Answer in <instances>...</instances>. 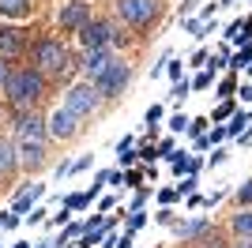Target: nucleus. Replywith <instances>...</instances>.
I'll list each match as a JSON object with an SVG mask.
<instances>
[{"instance_id":"obj_38","label":"nucleus","mask_w":252,"mask_h":248,"mask_svg":"<svg viewBox=\"0 0 252 248\" xmlns=\"http://www.w3.org/2000/svg\"><path fill=\"white\" fill-rule=\"evenodd\" d=\"M143 203H147V188H139L136 199H132V211H143Z\"/></svg>"},{"instance_id":"obj_16","label":"nucleus","mask_w":252,"mask_h":248,"mask_svg":"<svg viewBox=\"0 0 252 248\" xmlns=\"http://www.w3.org/2000/svg\"><path fill=\"white\" fill-rule=\"evenodd\" d=\"M230 226H233L237 237H252V207H249V211H237V215L230 218Z\"/></svg>"},{"instance_id":"obj_35","label":"nucleus","mask_w":252,"mask_h":248,"mask_svg":"<svg viewBox=\"0 0 252 248\" xmlns=\"http://www.w3.org/2000/svg\"><path fill=\"white\" fill-rule=\"evenodd\" d=\"M189 91H192V83H185V79H181L177 87H173V94H169V98H177V102H181V98H185Z\"/></svg>"},{"instance_id":"obj_34","label":"nucleus","mask_w":252,"mask_h":248,"mask_svg":"<svg viewBox=\"0 0 252 248\" xmlns=\"http://www.w3.org/2000/svg\"><path fill=\"white\" fill-rule=\"evenodd\" d=\"M173 151H177L173 139H162V143H158V155H162V158H173Z\"/></svg>"},{"instance_id":"obj_24","label":"nucleus","mask_w":252,"mask_h":248,"mask_svg":"<svg viewBox=\"0 0 252 248\" xmlns=\"http://www.w3.org/2000/svg\"><path fill=\"white\" fill-rule=\"evenodd\" d=\"M147 226V215H143V211H132V215H128V233H136V229H143Z\"/></svg>"},{"instance_id":"obj_25","label":"nucleus","mask_w":252,"mask_h":248,"mask_svg":"<svg viewBox=\"0 0 252 248\" xmlns=\"http://www.w3.org/2000/svg\"><path fill=\"white\" fill-rule=\"evenodd\" d=\"M237 203H241V207H252V177L237 188Z\"/></svg>"},{"instance_id":"obj_6","label":"nucleus","mask_w":252,"mask_h":248,"mask_svg":"<svg viewBox=\"0 0 252 248\" xmlns=\"http://www.w3.org/2000/svg\"><path fill=\"white\" fill-rule=\"evenodd\" d=\"M79 41L87 49H105L109 41H117V31L109 19H91L87 27H79Z\"/></svg>"},{"instance_id":"obj_54","label":"nucleus","mask_w":252,"mask_h":248,"mask_svg":"<svg viewBox=\"0 0 252 248\" xmlns=\"http://www.w3.org/2000/svg\"><path fill=\"white\" fill-rule=\"evenodd\" d=\"M0 222H4V218H0Z\"/></svg>"},{"instance_id":"obj_47","label":"nucleus","mask_w":252,"mask_h":248,"mask_svg":"<svg viewBox=\"0 0 252 248\" xmlns=\"http://www.w3.org/2000/svg\"><path fill=\"white\" fill-rule=\"evenodd\" d=\"M8 75H11V68H8V61H0V87L8 83Z\"/></svg>"},{"instance_id":"obj_48","label":"nucleus","mask_w":252,"mask_h":248,"mask_svg":"<svg viewBox=\"0 0 252 248\" xmlns=\"http://www.w3.org/2000/svg\"><path fill=\"white\" fill-rule=\"evenodd\" d=\"M113 207H117V199H113V196H105V199H102V215H109Z\"/></svg>"},{"instance_id":"obj_17","label":"nucleus","mask_w":252,"mask_h":248,"mask_svg":"<svg viewBox=\"0 0 252 248\" xmlns=\"http://www.w3.org/2000/svg\"><path fill=\"white\" fill-rule=\"evenodd\" d=\"M0 15H31V0H0Z\"/></svg>"},{"instance_id":"obj_29","label":"nucleus","mask_w":252,"mask_h":248,"mask_svg":"<svg viewBox=\"0 0 252 248\" xmlns=\"http://www.w3.org/2000/svg\"><path fill=\"white\" fill-rule=\"evenodd\" d=\"M196 185H200V181H196V173L181 177V185H177V196H181V192H189V196H192V192H196Z\"/></svg>"},{"instance_id":"obj_31","label":"nucleus","mask_w":252,"mask_h":248,"mask_svg":"<svg viewBox=\"0 0 252 248\" xmlns=\"http://www.w3.org/2000/svg\"><path fill=\"white\" fill-rule=\"evenodd\" d=\"M219 94H222V98H233V94H237V79H222L219 83Z\"/></svg>"},{"instance_id":"obj_7","label":"nucleus","mask_w":252,"mask_h":248,"mask_svg":"<svg viewBox=\"0 0 252 248\" xmlns=\"http://www.w3.org/2000/svg\"><path fill=\"white\" fill-rule=\"evenodd\" d=\"M45 132H49L53 139H75V135H79V117L68 113V109H57V113L45 121Z\"/></svg>"},{"instance_id":"obj_51","label":"nucleus","mask_w":252,"mask_h":248,"mask_svg":"<svg viewBox=\"0 0 252 248\" xmlns=\"http://www.w3.org/2000/svg\"><path fill=\"white\" fill-rule=\"evenodd\" d=\"M11 248H31V245H11Z\"/></svg>"},{"instance_id":"obj_19","label":"nucleus","mask_w":252,"mask_h":248,"mask_svg":"<svg viewBox=\"0 0 252 248\" xmlns=\"http://www.w3.org/2000/svg\"><path fill=\"white\" fill-rule=\"evenodd\" d=\"M245 124H252V117H249V113H233V117H230V124H226V135H241Z\"/></svg>"},{"instance_id":"obj_3","label":"nucleus","mask_w":252,"mask_h":248,"mask_svg":"<svg viewBox=\"0 0 252 248\" xmlns=\"http://www.w3.org/2000/svg\"><path fill=\"white\" fill-rule=\"evenodd\" d=\"M98 105H102V94L94 91V83H79V87H72L68 91V98H64V109L68 113H75L79 121L91 113H98Z\"/></svg>"},{"instance_id":"obj_21","label":"nucleus","mask_w":252,"mask_h":248,"mask_svg":"<svg viewBox=\"0 0 252 248\" xmlns=\"http://www.w3.org/2000/svg\"><path fill=\"white\" fill-rule=\"evenodd\" d=\"M64 207H68V211H83V207H91V196H87V192H75V196L64 199Z\"/></svg>"},{"instance_id":"obj_30","label":"nucleus","mask_w":252,"mask_h":248,"mask_svg":"<svg viewBox=\"0 0 252 248\" xmlns=\"http://www.w3.org/2000/svg\"><path fill=\"white\" fill-rule=\"evenodd\" d=\"M207 124H211L207 117H196V121H189V132L192 135H207Z\"/></svg>"},{"instance_id":"obj_44","label":"nucleus","mask_w":252,"mask_h":248,"mask_svg":"<svg viewBox=\"0 0 252 248\" xmlns=\"http://www.w3.org/2000/svg\"><path fill=\"white\" fill-rule=\"evenodd\" d=\"M75 169H91V155H83V158H75V162H72V173H75Z\"/></svg>"},{"instance_id":"obj_10","label":"nucleus","mask_w":252,"mask_h":248,"mask_svg":"<svg viewBox=\"0 0 252 248\" xmlns=\"http://www.w3.org/2000/svg\"><path fill=\"white\" fill-rule=\"evenodd\" d=\"M15 132H19V139H34V143H45V121L38 113H19V121H15Z\"/></svg>"},{"instance_id":"obj_33","label":"nucleus","mask_w":252,"mask_h":248,"mask_svg":"<svg viewBox=\"0 0 252 248\" xmlns=\"http://www.w3.org/2000/svg\"><path fill=\"white\" fill-rule=\"evenodd\" d=\"M125 185L139 188V185H143V173H139V169H128V173H125Z\"/></svg>"},{"instance_id":"obj_14","label":"nucleus","mask_w":252,"mask_h":248,"mask_svg":"<svg viewBox=\"0 0 252 248\" xmlns=\"http://www.w3.org/2000/svg\"><path fill=\"white\" fill-rule=\"evenodd\" d=\"M15 165H19V155H15V143L0 139V177H11V173H15Z\"/></svg>"},{"instance_id":"obj_40","label":"nucleus","mask_w":252,"mask_h":248,"mask_svg":"<svg viewBox=\"0 0 252 248\" xmlns=\"http://www.w3.org/2000/svg\"><path fill=\"white\" fill-rule=\"evenodd\" d=\"M158 199H162V203H173V199H177V188H162V192H158Z\"/></svg>"},{"instance_id":"obj_26","label":"nucleus","mask_w":252,"mask_h":248,"mask_svg":"<svg viewBox=\"0 0 252 248\" xmlns=\"http://www.w3.org/2000/svg\"><path fill=\"white\" fill-rule=\"evenodd\" d=\"M196 248H226V245H222V237H215V233H203V237H196Z\"/></svg>"},{"instance_id":"obj_53","label":"nucleus","mask_w":252,"mask_h":248,"mask_svg":"<svg viewBox=\"0 0 252 248\" xmlns=\"http://www.w3.org/2000/svg\"><path fill=\"white\" fill-rule=\"evenodd\" d=\"M0 121H4V105H0Z\"/></svg>"},{"instance_id":"obj_5","label":"nucleus","mask_w":252,"mask_h":248,"mask_svg":"<svg viewBox=\"0 0 252 248\" xmlns=\"http://www.w3.org/2000/svg\"><path fill=\"white\" fill-rule=\"evenodd\" d=\"M128 79H132V68H128L125 61H113V64H109V68L94 79V91L102 94V102H105V98H117V94L125 91Z\"/></svg>"},{"instance_id":"obj_8","label":"nucleus","mask_w":252,"mask_h":248,"mask_svg":"<svg viewBox=\"0 0 252 248\" xmlns=\"http://www.w3.org/2000/svg\"><path fill=\"white\" fill-rule=\"evenodd\" d=\"M15 155H19V165H23V169H27V173H34V169H42V165H45V143H34V139H19Z\"/></svg>"},{"instance_id":"obj_42","label":"nucleus","mask_w":252,"mask_h":248,"mask_svg":"<svg viewBox=\"0 0 252 248\" xmlns=\"http://www.w3.org/2000/svg\"><path fill=\"white\" fill-rule=\"evenodd\" d=\"M27 218H31V226H34V222H42V218H45V207H31V215H27Z\"/></svg>"},{"instance_id":"obj_1","label":"nucleus","mask_w":252,"mask_h":248,"mask_svg":"<svg viewBox=\"0 0 252 248\" xmlns=\"http://www.w3.org/2000/svg\"><path fill=\"white\" fill-rule=\"evenodd\" d=\"M4 94H8V105L19 109V113H34V105L45 98V75L38 68H15L4 83Z\"/></svg>"},{"instance_id":"obj_28","label":"nucleus","mask_w":252,"mask_h":248,"mask_svg":"<svg viewBox=\"0 0 252 248\" xmlns=\"http://www.w3.org/2000/svg\"><path fill=\"white\" fill-rule=\"evenodd\" d=\"M105 248H132V233H121V237H105Z\"/></svg>"},{"instance_id":"obj_49","label":"nucleus","mask_w":252,"mask_h":248,"mask_svg":"<svg viewBox=\"0 0 252 248\" xmlns=\"http://www.w3.org/2000/svg\"><path fill=\"white\" fill-rule=\"evenodd\" d=\"M233 248H252V237H241V241H237Z\"/></svg>"},{"instance_id":"obj_50","label":"nucleus","mask_w":252,"mask_h":248,"mask_svg":"<svg viewBox=\"0 0 252 248\" xmlns=\"http://www.w3.org/2000/svg\"><path fill=\"white\" fill-rule=\"evenodd\" d=\"M38 248H53V245H49V241H42V245H38Z\"/></svg>"},{"instance_id":"obj_46","label":"nucleus","mask_w":252,"mask_h":248,"mask_svg":"<svg viewBox=\"0 0 252 248\" xmlns=\"http://www.w3.org/2000/svg\"><path fill=\"white\" fill-rule=\"evenodd\" d=\"M0 226H4V229H15V226H19V215H4V222H0Z\"/></svg>"},{"instance_id":"obj_27","label":"nucleus","mask_w":252,"mask_h":248,"mask_svg":"<svg viewBox=\"0 0 252 248\" xmlns=\"http://www.w3.org/2000/svg\"><path fill=\"white\" fill-rule=\"evenodd\" d=\"M185 31H189V34H196V38H203V34H207L211 27H207L203 19H189V23H185Z\"/></svg>"},{"instance_id":"obj_39","label":"nucleus","mask_w":252,"mask_h":248,"mask_svg":"<svg viewBox=\"0 0 252 248\" xmlns=\"http://www.w3.org/2000/svg\"><path fill=\"white\" fill-rule=\"evenodd\" d=\"M222 139H226V128H222V124H219V128H211L207 143H222Z\"/></svg>"},{"instance_id":"obj_41","label":"nucleus","mask_w":252,"mask_h":248,"mask_svg":"<svg viewBox=\"0 0 252 248\" xmlns=\"http://www.w3.org/2000/svg\"><path fill=\"white\" fill-rule=\"evenodd\" d=\"M117 158H121V165H132L136 162V151H117Z\"/></svg>"},{"instance_id":"obj_23","label":"nucleus","mask_w":252,"mask_h":248,"mask_svg":"<svg viewBox=\"0 0 252 248\" xmlns=\"http://www.w3.org/2000/svg\"><path fill=\"white\" fill-rule=\"evenodd\" d=\"M211 83H215V68H211V72H200V75H196V79H192V91H207Z\"/></svg>"},{"instance_id":"obj_45","label":"nucleus","mask_w":252,"mask_h":248,"mask_svg":"<svg viewBox=\"0 0 252 248\" xmlns=\"http://www.w3.org/2000/svg\"><path fill=\"white\" fill-rule=\"evenodd\" d=\"M158 222H162V226H173V211H169V207H166V211H158Z\"/></svg>"},{"instance_id":"obj_32","label":"nucleus","mask_w":252,"mask_h":248,"mask_svg":"<svg viewBox=\"0 0 252 248\" xmlns=\"http://www.w3.org/2000/svg\"><path fill=\"white\" fill-rule=\"evenodd\" d=\"M185 128H189V117H185V113L169 117V132H185Z\"/></svg>"},{"instance_id":"obj_52","label":"nucleus","mask_w":252,"mask_h":248,"mask_svg":"<svg viewBox=\"0 0 252 248\" xmlns=\"http://www.w3.org/2000/svg\"><path fill=\"white\" fill-rule=\"evenodd\" d=\"M226 4H233V0H222V8H226Z\"/></svg>"},{"instance_id":"obj_20","label":"nucleus","mask_w":252,"mask_h":248,"mask_svg":"<svg viewBox=\"0 0 252 248\" xmlns=\"http://www.w3.org/2000/svg\"><path fill=\"white\" fill-rule=\"evenodd\" d=\"M230 117H233V98H226V102L211 113V124H222V121H230Z\"/></svg>"},{"instance_id":"obj_11","label":"nucleus","mask_w":252,"mask_h":248,"mask_svg":"<svg viewBox=\"0 0 252 248\" xmlns=\"http://www.w3.org/2000/svg\"><path fill=\"white\" fill-rule=\"evenodd\" d=\"M87 23H91V4L72 0L68 8H61V27L64 31H79V27H87Z\"/></svg>"},{"instance_id":"obj_37","label":"nucleus","mask_w":252,"mask_h":248,"mask_svg":"<svg viewBox=\"0 0 252 248\" xmlns=\"http://www.w3.org/2000/svg\"><path fill=\"white\" fill-rule=\"evenodd\" d=\"M181 68H185V64H181V61H166V72L173 75V79H177V83H181Z\"/></svg>"},{"instance_id":"obj_2","label":"nucleus","mask_w":252,"mask_h":248,"mask_svg":"<svg viewBox=\"0 0 252 248\" xmlns=\"http://www.w3.org/2000/svg\"><path fill=\"white\" fill-rule=\"evenodd\" d=\"M34 68H38L42 75H57V79H64V75H72L75 61H72V53L64 49V41L42 38V41H34Z\"/></svg>"},{"instance_id":"obj_13","label":"nucleus","mask_w":252,"mask_h":248,"mask_svg":"<svg viewBox=\"0 0 252 248\" xmlns=\"http://www.w3.org/2000/svg\"><path fill=\"white\" fill-rule=\"evenodd\" d=\"M203 233H211L207 218H192V222H181V226H177V237L181 241H196V237H203Z\"/></svg>"},{"instance_id":"obj_9","label":"nucleus","mask_w":252,"mask_h":248,"mask_svg":"<svg viewBox=\"0 0 252 248\" xmlns=\"http://www.w3.org/2000/svg\"><path fill=\"white\" fill-rule=\"evenodd\" d=\"M23 49H27L23 31H15V27H0V61H15V57H23Z\"/></svg>"},{"instance_id":"obj_43","label":"nucleus","mask_w":252,"mask_h":248,"mask_svg":"<svg viewBox=\"0 0 252 248\" xmlns=\"http://www.w3.org/2000/svg\"><path fill=\"white\" fill-rule=\"evenodd\" d=\"M155 121H162V105H151L147 109V124H155Z\"/></svg>"},{"instance_id":"obj_4","label":"nucleus","mask_w":252,"mask_h":248,"mask_svg":"<svg viewBox=\"0 0 252 248\" xmlns=\"http://www.w3.org/2000/svg\"><path fill=\"white\" fill-rule=\"evenodd\" d=\"M162 0H117V15L132 27H147L151 19H158Z\"/></svg>"},{"instance_id":"obj_22","label":"nucleus","mask_w":252,"mask_h":248,"mask_svg":"<svg viewBox=\"0 0 252 248\" xmlns=\"http://www.w3.org/2000/svg\"><path fill=\"white\" fill-rule=\"evenodd\" d=\"M75 237H83V222H68L64 233H61V245H68V241H75Z\"/></svg>"},{"instance_id":"obj_36","label":"nucleus","mask_w":252,"mask_h":248,"mask_svg":"<svg viewBox=\"0 0 252 248\" xmlns=\"http://www.w3.org/2000/svg\"><path fill=\"white\" fill-rule=\"evenodd\" d=\"M136 158H143V162H155V158H158V151H155V147H139V151H136Z\"/></svg>"},{"instance_id":"obj_18","label":"nucleus","mask_w":252,"mask_h":248,"mask_svg":"<svg viewBox=\"0 0 252 248\" xmlns=\"http://www.w3.org/2000/svg\"><path fill=\"white\" fill-rule=\"evenodd\" d=\"M249 64H252V45H245L241 53H233V57H230V68H233V72H241V68H249Z\"/></svg>"},{"instance_id":"obj_12","label":"nucleus","mask_w":252,"mask_h":248,"mask_svg":"<svg viewBox=\"0 0 252 248\" xmlns=\"http://www.w3.org/2000/svg\"><path fill=\"white\" fill-rule=\"evenodd\" d=\"M113 64V57H109V45L105 49H87V61H83V72H87V83H94L98 75L105 72Z\"/></svg>"},{"instance_id":"obj_15","label":"nucleus","mask_w":252,"mask_h":248,"mask_svg":"<svg viewBox=\"0 0 252 248\" xmlns=\"http://www.w3.org/2000/svg\"><path fill=\"white\" fill-rule=\"evenodd\" d=\"M42 196H45V185H31V192H23L19 203H15V215H27V211H31Z\"/></svg>"}]
</instances>
